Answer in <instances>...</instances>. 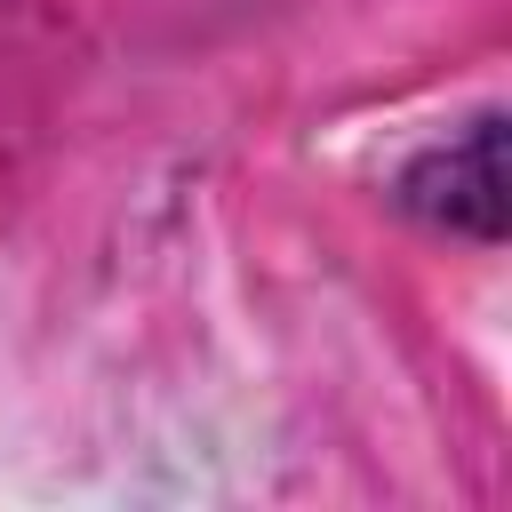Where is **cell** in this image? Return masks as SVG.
<instances>
[{
	"mask_svg": "<svg viewBox=\"0 0 512 512\" xmlns=\"http://www.w3.org/2000/svg\"><path fill=\"white\" fill-rule=\"evenodd\" d=\"M408 208L464 232H504V120H472L456 144H440L408 176Z\"/></svg>",
	"mask_w": 512,
	"mask_h": 512,
	"instance_id": "1",
	"label": "cell"
}]
</instances>
